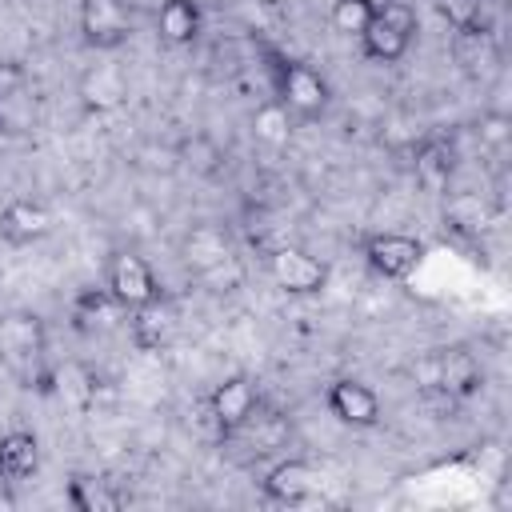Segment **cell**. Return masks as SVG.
Listing matches in <instances>:
<instances>
[{
	"mask_svg": "<svg viewBox=\"0 0 512 512\" xmlns=\"http://www.w3.org/2000/svg\"><path fill=\"white\" fill-rule=\"evenodd\" d=\"M268 80H272V96L292 112V120H304V124L324 120L332 104V88L312 64L284 52H268Z\"/></svg>",
	"mask_w": 512,
	"mask_h": 512,
	"instance_id": "6da1fadb",
	"label": "cell"
},
{
	"mask_svg": "<svg viewBox=\"0 0 512 512\" xmlns=\"http://www.w3.org/2000/svg\"><path fill=\"white\" fill-rule=\"evenodd\" d=\"M416 28H420L416 8H408L404 0H384V4L376 0V16H372V24L360 32V48H364L368 60L396 64V60L408 52Z\"/></svg>",
	"mask_w": 512,
	"mask_h": 512,
	"instance_id": "7a4b0ae2",
	"label": "cell"
},
{
	"mask_svg": "<svg viewBox=\"0 0 512 512\" xmlns=\"http://www.w3.org/2000/svg\"><path fill=\"white\" fill-rule=\"evenodd\" d=\"M104 288H108V296L124 312H136V308H148V304L164 300L152 264L144 256H136V252H124V248L108 256V264H104Z\"/></svg>",
	"mask_w": 512,
	"mask_h": 512,
	"instance_id": "3957f363",
	"label": "cell"
},
{
	"mask_svg": "<svg viewBox=\"0 0 512 512\" xmlns=\"http://www.w3.org/2000/svg\"><path fill=\"white\" fill-rule=\"evenodd\" d=\"M208 420L216 424L220 436H236L240 428H248L260 412V388L252 376L236 372V376H224L212 392H208Z\"/></svg>",
	"mask_w": 512,
	"mask_h": 512,
	"instance_id": "277c9868",
	"label": "cell"
},
{
	"mask_svg": "<svg viewBox=\"0 0 512 512\" xmlns=\"http://www.w3.org/2000/svg\"><path fill=\"white\" fill-rule=\"evenodd\" d=\"M76 24H80V40L96 52H112V48L128 44L132 28H136L124 0H80Z\"/></svg>",
	"mask_w": 512,
	"mask_h": 512,
	"instance_id": "5b68a950",
	"label": "cell"
},
{
	"mask_svg": "<svg viewBox=\"0 0 512 512\" xmlns=\"http://www.w3.org/2000/svg\"><path fill=\"white\" fill-rule=\"evenodd\" d=\"M268 276L276 280V288H284L292 296H316L328 284V264L320 256H312L308 248L280 244L268 252Z\"/></svg>",
	"mask_w": 512,
	"mask_h": 512,
	"instance_id": "8992f818",
	"label": "cell"
},
{
	"mask_svg": "<svg viewBox=\"0 0 512 512\" xmlns=\"http://www.w3.org/2000/svg\"><path fill=\"white\" fill-rule=\"evenodd\" d=\"M424 260V240L408 232H376L364 240V264L380 280H408Z\"/></svg>",
	"mask_w": 512,
	"mask_h": 512,
	"instance_id": "52a82bcc",
	"label": "cell"
},
{
	"mask_svg": "<svg viewBox=\"0 0 512 512\" xmlns=\"http://www.w3.org/2000/svg\"><path fill=\"white\" fill-rule=\"evenodd\" d=\"M324 404H328V412H332L340 424H348V428H376L380 416H384L380 396H376L364 380H352V376L332 380L328 392H324Z\"/></svg>",
	"mask_w": 512,
	"mask_h": 512,
	"instance_id": "ba28073f",
	"label": "cell"
},
{
	"mask_svg": "<svg viewBox=\"0 0 512 512\" xmlns=\"http://www.w3.org/2000/svg\"><path fill=\"white\" fill-rule=\"evenodd\" d=\"M48 232H52V212H48L40 200L16 196V200H8V204L0 208V240L12 244V248L40 244Z\"/></svg>",
	"mask_w": 512,
	"mask_h": 512,
	"instance_id": "9c48e42d",
	"label": "cell"
},
{
	"mask_svg": "<svg viewBox=\"0 0 512 512\" xmlns=\"http://www.w3.org/2000/svg\"><path fill=\"white\" fill-rule=\"evenodd\" d=\"M436 384L456 396V400H468L484 388V368L476 360V352H468L464 344H448L436 352Z\"/></svg>",
	"mask_w": 512,
	"mask_h": 512,
	"instance_id": "30bf717a",
	"label": "cell"
},
{
	"mask_svg": "<svg viewBox=\"0 0 512 512\" xmlns=\"http://www.w3.org/2000/svg\"><path fill=\"white\" fill-rule=\"evenodd\" d=\"M0 352L12 364H36L44 356V324L36 312L0 316Z\"/></svg>",
	"mask_w": 512,
	"mask_h": 512,
	"instance_id": "8fae6325",
	"label": "cell"
},
{
	"mask_svg": "<svg viewBox=\"0 0 512 512\" xmlns=\"http://www.w3.org/2000/svg\"><path fill=\"white\" fill-rule=\"evenodd\" d=\"M312 488H316V472L308 460H280L260 480V492L272 504H304L312 496Z\"/></svg>",
	"mask_w": 512,
	"mask_h": 512,
	"instance_id": "7c38bea8",
	"label": "cell"
},
{
	"mask_svg": "<svg viewBox=\"0 0 512 512\" xmlns=\"http://www.w3.org/2000/svg\"><path fill=\"white\" fill-rule=\"evenodd\" d=\"M132 320H128V336H132V344L140 348V352H160V348H168L172 340H176V312L164 304V300H156V304H148V308H136V312H128Z\"/></svg>",
	"mask_w": 512,
	"mask_h": 512,
	"instance_id": "4fadbf2b",
	"label": "cell"
},
{
	"mask_svg": "<svg viewBox=\"0 0 512 512\" xmlns=\"http://www.w3.org/2000/svg\"><path fill=\"white\" fill-rule=\"evenodd\" d=\"M40 468V444L28 428H8L0 432V480L4 484H20L28 476H36Z\"/></svg>",
	"mask_w": 512,
	"mask_h": 512,
	"instance_id": "5bb4252c",
	"label": "cell"
},
{
	"mask_svg": "<svg viewBox=\"0 0 512 512\" xmlns=\"http://www.w3.org/2000/svg\"><path fill=\"white\" fill-rule=\"evenodd\" d=\"M200 24H204V16H200V4L196 0H164L160 12H156V32H160V40L168 48L196 44Z\"/></svg>",
	"mask_w": 512,
	"mask_h": 512,
	"instance_id": "9a60e30c",
	"label": "cell"
},
{
	"mask_svg": "<svg viewBox=\"0 0 512 512\" xmlns=\"http://www.w3.org/2000/svg\"><path fill=\"white\" fill-rule=\"evenodd\" d=\"M184 260H188L192 268H200V272L220 268V264L228 260V232H224L220 224H212V220L196 224V228L184 236Z\"/></svg>",
	"mask_w": 512,
	"mask_h": 512,
	"instance_id": "2e32d148",
	"label": "cell"
},
{
	"mask_svg": "<svg viewBox=\"0 0 512 512\" xmlns=\"http://www.w3.org/2000/svg\"><path fill=\"white\" fill-rule=\"evenodd\" d=\"M452 172H456V152L444 140H424L420 152H416V180L424 188L440 192V188H448Z\"/></svg>",
	"mask_w": 512,
	"mask_h": 512,
	"instance_id": "e0dca14e",
	"label": "cell"
},
{
	"mask_svg": "<svg viewBox=\"0 0 512 512\" xmlns=\"http://www.w3.org/2000/svg\"><path fill=\"white\" fill-rule=\"evenodd\" d=\"M292 124H296V120H292V112H288L276 96L252 108V132H256V140H260V144H272V148L288 144V140H292Z\"/></svg>",
	"mask_w": 512,
	"mask_h": 512,
	"instance_id": "ac0fdd59",
	"label": "cell"
},
{
	"mask_svg": "<svg viewBox=\"0 0 512 512\" xmlns=\"http://www.w3.org/2000/svg\"><path fill=\"white\" fill-rule=\"evenodd\" d=\"M180 160H184V168H188L192 176L212 180V176H220V168H224V148H220L212 136H192V140H184Z\"/></svg>",
	"mask_w": 512,
	"mask_h": 512,
	"instance_id": "d6986e66",
	"label": "cell"
},
{
	"mask_svg": "<svg viewBox=\"0 0 512 512\" xmlns=\"http://www.w3.org/2000/svg\"><path fill=\"white\" fill-rule=\"evenodd\" d=\"M68 504L80 508V512H112V508L124 504V496L112 492V488H104V480H84V476H76V480L68 484Z\"/></svg>",
	"mask_w": 512,
	"mask_h": 512,
	"instance_id": "ffe728a7",
	"label": "cell"
},
{
	"mask_svg": "<svg viewBox=\"0 0 512 512\" xmlns=\"http://www.w3.org/2000/svg\"><path fill=\"white\" fill-rule=\"evenodd\" d=\"M372 16H376V0H332V8H328L332 28L340 36H356V40L372 24Z\"/></svg>",
	"mask_w": 512,
	"mask_h": 512,
	"instance_id": "44dd1931",
	"label": "cell"
},
{
	"mask_svg": "<svg viewBox=\"0 0 512 512\" xmlns=\"http://www.w3.org/2000/svg\"><path fill=\"white\" fill-rule=\"evenodd\" d=\"M440 16L456 28V32H468V28H484L480 16H484V0H436Z\"/></svg>",
	"mask_w": 512,
	"mask_h": 512,
	"instance_id": "7402d4cb",
	"label": "cell"
}]
</instances>
